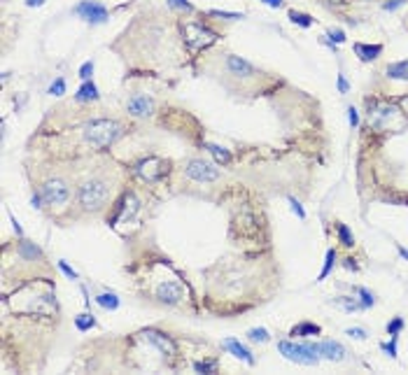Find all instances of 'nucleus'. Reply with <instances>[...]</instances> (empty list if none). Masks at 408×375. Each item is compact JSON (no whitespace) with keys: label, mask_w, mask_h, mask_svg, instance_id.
<instances>
[{"label":"nucleus","mask_w":408,"mask_h":375,"mask_svg":"<svg viewBox=\"0 0 408 375\" xmlns=\"http://www.w3.org/2000/svg\"><path fill=\"white\" fill-rule=\"evenodd\" d=\"M122 135V126L112 119H94L84 126V138L94 149H105Z\"/></svg>","instance_id":"obj_1"},{"label":"nucleus","mask_w":408,"mask_h":375,"mask_svg":"<svg viewBox=\"0 0 408 375\" xmlns=\"http://www.w3.org/2000/svg\"><path fill=\"white\" fill-rule=\"evenodd\" d=\"M108 196H110V189L98 180H89L80 187V203L82 208L89 210V212L101 210L105 205V201H108Z\"/></svg>","instance_id":"obj_2"},{"label":"nucleus","mask_w":408,"mask_h":375,"mask_svg":"<svg viewBox=\"0 0 408 375\" xmlns=\"http://www.w3.org/2000/svg\"><path fill=\"white\" fill-rule=\"evenodd\" d=\"M278 349L289 359V361L303 363V366H315V363L320 361V356H317V345H313V342L294 345V342H289V340H280Z\"/></svg>","instance_id":"obj_3"},{"label":"nucleus","mask_w":408,"mask_h":375,"mask_svg":"<svg viewBox=\"0 0 408 375\" xmlns=\"http://www.w3.org/2000/svg\"><path fill=\"white\" fill-rule=\"evenodd\" d=\"M40 196H42V201L47 203V205H56V208H61V205H66L70 198V189L66 182L61 180H49L42 184L40 189Z\"/></svg>","instance_id":"obj_4"},{"label":"nucleus","mask_w":408,"mask_h":375,"mask_svg":"<svg viewBox=\"0 0 408 375\" xmlns=\"http://www.w3.org/2000/svg\"><path fill=\"white\" fill-rule=\"evenodd\" d=\"M182 31H184V40L189 42L194 49L208 47V45H212V42L217 40V35L212 33V31H208V28H203V26H198V24H187Z\"/></svg>","instance_id":"obj_5"},{"label":"nucleus","mask_w":408,"mask_h":375,"mask_svg":"<svg viewBox=\"0 0 408 375\" xmlns=\"http://www.w3.org/2000/svg\"><path fill=\"white\" fill-rule=\"evenodd\" d=\"M187 175L196 182H215L219 177V170L212 166V163H208V161L194 159V161H189V166H187Z\"/></svg>","instance_id":"obj_6"},{"label":"nucleus","mask_w":408,"mask_h":375,"mask_svg":"<svg viewBox=\"0 0 408 375\" xmlns=\"http://www.w3.org/2000/svg\"><path fill=\"white\" fill-rule=\"evenodd\" d=\"M136 173L140 175V177H145L147 182H157L168 173V163H163L161 159H154V156H152V159H145L138 163Z\"/></svg>","instance_id":"obj_7"},{"label":"nucleus","mask_w":408,"mask_h":375,"mask_svg":"<svg viewBox=\"0 0 408 375\" xmlns=\"http://www.w3.org/2000/svg\"><path fill=\"white\" fill-rule=\"evenodd\" d=\"M73 12L80 14V17H84V19L91 21V24H103V21L108 19V10H105L101 3H94V0H84V3H80Z\"/></svg>","instance_id":"obj_8"},{"label":"nucleus","mask_w":408,"mask_h":375,"mask_svg":"<svg viewBox=\"0 0 408 375\" xmlns=\"http://www.w3.org/2000/svg\"><path fill=\"white\" fill-rule=\"evenodd\" d=\"M394 117H399V110L396 107H387V105H375L371 112H368V124L373 128H389V121L394 119Z\"/></svg>","instance_id":"obj_9"},{"label":"nucleus","mask_w":408,"mask_h":375,"mask_svg":"<svg viewBox=\"0 0 408 375\" xmlns=\"http://www.w3.org/2000/svg\"><path fill=\"white\" fill-rule=\"evenodd\" d=\"M157 296H159V301L161 303H168V305H175V303H180V298H182V287L177 284V282H163V284H159L157 289Z\"/></svg>","instance_id":"obj_10"},{"label":"nucleus","mask_w":408,"mask_h":375,"mask_svg":"<svg viewBox=\"0 0 408 375\" xmlns=\"http://www.w3.org/2000/svg\"><path fill=\"white\" fill-rule=\"evenodd\" d=\"M145 340H150V342H154L159 349H161L163 354H175L177 352V347H175V342L170 340L168 335H163V333H159V331H154V328H147L145 331Z\"/></svg>","instance_id":"obj_11"},{"label":"nucleus","mask_w":408,"mask_h":375,"mask_svg":"<svg viewBox=\"0 0 408 375\" xmlns=\"http://www.w3.org/2000/svg\"><path fill=\"white\" fill-rule=\"evenodd\" d=\"M317 354H324L331 361H343L345 359V347L336 340H324L317 345Z\"/></svg>","instance_id":"obj_12"},{"label":"nucleus","mask_w":408,"mask_h":375,"mask_svg":"<svg viewBox=\"0 0 408 375\" xmlns=\"http://www.w3.org/2000/svg\"><path fill=\"white\" fill-rule=\"evenodd\" d=\"M129 112L133 114V117H150L152 114V101L147 98V96H131L129 98Z\"/></svg>","instance_id":"obj_13"},{"label":"nucleus","mask_w":408,"mask_h":375,"mask_svg":"<svg viewBox=\"0 0 408 375\" xmlns=\"http://www.w3.org/2000/svg\"><path fill=\"white\" fill-rule=\"evenodd\" d=\"M226 68H229L233 75H238V77H250V75H254V66L247 63L245 59H240V56H229V59H226Z\"/></svg>","instance_id":"obj_14"},{"label":"nucleus","mask_w":408,"mask_h":375,"mask_svg":"<svg viewBox=\"0 0 408 375\" xmlns=\"http://www.w3.org/2000/svg\"><path fill=\"white\" fill-rule=\"evenodd\" d=\"M354 52H357V56H359L361 61H373L380 56L382 47L380 45H361V42H357V45H354Z\"/></svg>","instance_id":"obj_15"},{"label":"nucleus","mask_w":408,"mask_h":375,"mask_svg":"<svg viewBox=\"0 0 408 375\" xmlns=\"http://www.w3.org/2000/svg\"><path fill=\"white\" fill-rule=\"evenodd\" d=\"M226 349H229V352H233V354L238 356V359H243L245 363H250V366H252V363H254V356H252L250 352H247V349H245L238 340H233V338H229V340H226Z\"/></svg>","instance_id":"obj_16"},{"label":"nucleus","mask_w":408,"mask_h":375,"mask_svg":"<svg viewBox=\"0 0 408 375\" xmlns=\"http://www.w3.org/2000/svg\"><path fill=\"white\" fill-rule=\"evenodd\" d=\"M77 101L80 103H87V101H98V89H96V84L94 82H84L82 84V89L77 91V96H75Z\"/></svg>","instance_id":"obj_17"},{"label":"nucleus","mask_w":408,"mask_h":375,"mask_svg":"<svg viewBox=\"0 0 408 375\" xmlns=\"http://www.w3.org/2000/svg\"><path fill=\"white\" fill-rule=\"evenodd\" d=\"M387 75L392 77V80H408V61L387 66Z\"/></svg>","instance_id":"obj_18"},{"label":"nucleus","mask_w":408,"mask_h":375,"mask_svg":"<svg viewBox=\"0 0 408 375\" xmlns=\"http://www.w3.org/2000/svg\"><path fill=\"white\" fill-rule=\"evenodd\" d=\"M208 149H210V154L217 159V163H222V166H229V163H231V154H229V149L219 147V145H208Z\"/></svg>","instance_id":"obj_19"},{"label":"nucleus","mask_w":408,"mask_h":375,"mask_svg":"<svg viewBox=\"0 0 408 375\" xmlns=\"http://www.w3.org/2000/svg\"><path fill=\"white\" fill-rule=\"evenodd\" d=\"M317 333H320V326H317V324H310V321H303V324L292 328L294 338H296V335H317Z\"/></svg>","instance_id":"obj_20"},{"label":"nucleus","mask_w":408,"mask_h":375,"mask_svg":"<svg viewBox=\"0 0 408 375\" xmlns=\"http://www.w3.org/2000/svg\"><path fill=\"white\" fill-rule=\"evenodd\" d=\"M96 303H98L101 308H105V310H117L119 308V298H117L115 294H101L98 298H96Z\"/></svg>","instance_id":"obj_21"},{"label":"nucleus","mask_w":408,"mask_h":375,"mask_svg":"<svg viewBox=\"0 0 408 375\" xmlns=\"http://www.w3.org/2000/svg\"><path fill=\"white\" fill-rule=\"evenodd\" d=\"M19 252H21L24 256H28V259H40V256H42L40 247H35L33 242H28V240H21Z\"/></svg>","instance_id":"obj_22"},{"label":"nucleus","mask_w":408,"mask_h":375,"mask_svg":"<svg viewBox=\"0 0 408 375\" xmlns=\"http://www.w3.org/2000/svg\"><path fill=\"white\" fill-rule=\"evenodd\" d=\"M75 326L80 328V331H89L91 326H96L94 315H89V312H84V315H77V317H75Z\"/></svg>","instance_id":"obj_23"},{"label":"nucleus","mask_w":408,"mask_h":375,"mask_svg":"<svg viewBox=\"0 0 408 375\" xmlns=\"http://www.w3.org/2000/svg\"><path fill=\"white\" fill-rule=\"evenodd\" d=\"M289 19L294 21V24H299V26H303V28H308V26H313V17L310 14H303V12H289Z\"/></svg>","instance_id":"obj_24"},{"label":"nucleus","mask_w":408,"mask_h":375,"mask_svg":"<svg viewBox=\"0 0 408 375\" xmlns=\"http://www.w3.org/2000/svg\"><path fill=\"white\" fill-rule=\"evenodd\" d=\"M333 261H336V252H333V249H329V252H326V259H324V268H322V273H320V280H324L326 275L331 273Z\"/></svg>","instance_id":"obj_25"},{"label":"nucleus","mask_w":408,"mask_h":375,"mask_svg":"<svg viewBox=\"0 0 408 375\" xmlns=\"http://www.w3.org/2000/svg\"><path fill=\"white\" fill-rule=\"evenodd\" d=\"M338 238H340V242H343L345 247H352L354 238H352V233L347 231V226H345V224H338Z\"/></svg>","instance_id":"obj_26"},{"label":"nucleus","mask_w":408,"mask_h":375,"mask_svg":"<svg viewBox=\"0 0 408 375\" xmlns=\"http://www.w3.org/2000/svg\"><path fill=\"white\" fill-rule=\"evenodd\" d=\"M194 368H196L198 373H215V370H217V363L215 361H196Z\"/></svg>","instance_id":"obj_27"},{"label":"nucleus","mask_w":408,"mask_h":375,"mask_svg":"<svg viewBox=\"0 0 408 375\" xmlns=\"http://www.w3.org/2000/svg\"><path fill=\"white\" fill-rule=\"evenodd\" d=\"M49 94H52V96H63V94H66V80H63V77H59V80L49 87Z\"/></svg>","instance_id":"obj_28"},{"label":"nucleus","mask_w":408,"mask_h":375,"mask_svg":"<svg viewBox=\"0 0 408 375\" xmlns=\"http://www.w3.org/2000/svg\"><path fill=\"white\" fill-rule=\"evenodd\" d=\"M250 340H261V342H266L268 340V331L266 328H250Z\"/></svg>","instance_id":"obj_29"},{"label":"nucleus","mask_w":408,"mask_h":375,"mask_svg":"<svg viewBox=\"0 0 408 375\" xmlns=\"http://www.w3.org/2000/svg\"><path fill=\"white\" fill-rule=\"evenodd\" d=\"M91 73H94V61H87V63H84V66L80 68V77H82L84 82H89Z\"/></svg>","instance_id":"obj_30"},{"label":"nucleus","mask_w":408,"mask_h":375,"mask_svg":"<svg viewBox=\"0 0 408 375\" xmlns=\"http://www.w3.org/2000/svg\"><path fill=\"white\" fill-rule=\"evenodd\" d=\"M401 326H403V319H401V317H396L392 324H387V333L389 335H396L399 331H401Z\"/></svg>","instance_id":"obj_31"},{"label":"nucleus","mask_w":408,"mask_h":375,"mask_svg":"<svg viewBox=\"0 0 408 375\" xmlns=\"http://www.w3.org/2000/svg\"><path fill=\"white\" fill-rule=\"evenodd\" d=\"M212 17H222V19H243V14H236V12H222V10H212Z\"/></svg>","instance_id":"obj_32"},{"label":"nucleus","mask_w":408,"mask_h":375,"mask_svg":"<svg viewBox=\"0 0 408 375\" xmlns=\"http://www.w3.org/2000/svg\"><path fill=\"white\" fill-rule=\"evenodd\" d=\"M289 205H292V210L296 214H299V219H306V210L301 208V203L296 201V198H289Z\"/></svg>","instance_id":"obj_33"},{"label":"nucleus","mask_w":408,"mask_h":375,"mask_svg":"<svg viewBox=\"0 0 408 375\" xmlns=\"http://www.w3.org/2000/svg\"><path fill=\"white\" fill-rule=\"evenodd\" d=\"M329 38H331L333 42H345V33H343L340 28H331V31H329Z\"/></svg>","instance_id":"obj_34"},{"label":"nucleus","mask_w":408,"mask_h":375,"mask_svg":"<svg viewBox=\"0 0 408 375\" xmlns=\"http://www.w3.org/2000/svg\"><path fill=\"white\" fill-rule=\"evenodd\" d=\"M345 333L350 335V338H357V340H364V338H366V331H364V328H347Z\"/></svg>","instance_id":"obj_35"},{"label":"nucleus","mask_w":408,"mask_h":375,"mask_svg":"<svg viewBox=\"0 0 408 375\" xmlns=\"http://www.w3.org/2000/svg\"><path fill=\"white\" fill-rule=\"evenodd\" d=\"M359 294H361V298H364L361 305H364V308H371V305H373V294H368L366 289H359Z\"/></svg>","instance_id":"obj_36"},{"label":"nucleus","mask_w":408,"mask_h":375,"mask_svg":"<svg viewBox=\"0 0 408 375\" xmlns=\"http://www.w3.org/2000/svg\"><path fill=\"white\" fill-rule=\"evenodd\" d=\"M59 268H61V270H63L66 275H68L70 280H77V273H75V270H73V268H70L66 261H59Z\"/></svg>","instance_id":"obj_37"},{"label":"nucleus","mask_w":408,"mask_h":375,"mask_svg":"<svg viewBox=\"0 0 408 375\" xmlns=\"http://www.w3.org/2000/svg\"><path fill=\"white\" fill-rule=\"evenodd\" d=\"M168 5L177 7V10H191V3H187V0H168Z\"/></svg>","instance_id":"obj_38"},{"label":"nucleus","mask_w":408,"mask_h":375,"mask_svg":"<svg viewBox=\"0 0 408 375\" xmlns=\"http://www.w3.org/2000/svg\"><path fill=\"white\" fill-rule=\"evenodd\" d=\"M385 349H387L389 356H396V335H392V340H389V345H385Z\"/></svg>","instance_id":"obj_39"},{"label":"nucleus","mask_w":408,"mask_h":375,"mask_svg":"<svg viewBox=\"0 0 408 375\" xmlns=\"http://www.w3.org/2000/svg\"><path fill=\"white\" fill-rule=\"evenodd\" d=\"M347 119H350V124H352V126H357V124H359V117H357V110H354V107H350V110H347Z\"/></svg>","instance_id":"obj_40"},{"label":"nucleus","mask_w":408,"mask_h":375,"mask_svg":"<svg viewBox=\"0 0 408 375\" xmlns=\"http://www.w3.org/2000/svg\"><path fill=\"white\" fill-rule=\"evenodd\" d=\"M403 3H406V0H387L382 7H385V10H396V7L403 5Z\"/></svg>","instance_id":"obj_41"},{"label":"nucleus","mask_w":408,"mask_h":375,"mask_svg":"<svg viewBox=\"0 0 408 375\" xmlns=\"http://www.w3.org/2000/svg\"><path fill=\"white\" fill-rule=\"evenodd\" d=\"M338 89L343 91V94L347 91V82H345V77H338Z\"/></svg>","instance_id":"obj_42"},{"label":"nucleus","mask_w":408,"mask_h":375,"mask_svg":"<svg viewBox=\"0 0 408 375\" xmlns=\"http://www.w3.org/2000/svg\"><path fill=\"white\" fill-rule=\"evenodd\" d=\"M42 3H45V0H26V5H28V7H40Z\"/></svg>","instance_id":"obj_43"},{"label":"nucleus","mask_w":408,"mask_h":375,"mask_svg":"<svg viewBox=\"0 0 408 375\" xmlns=\"http://www.w3.org/2000/svg\"><path fill=\"white\" fill-rule=\"evenodd\" d=\"M266 5H271V7H280L282 5V0H264Z\"/></svg>","instance_id":"obj_44"},{"label":"nucleus","mask_w":408,"mask_h":375,"mask_svg":"<svg viewBox=\"0 0 408 375\" xmlns=\"http://www.w3.org/2000/svg\"><path fill=\"white\" fill-rule=\"evenodd\" d=\"M40 201H42V196H38V194H35V196H33V201H31V203H33L35 208H42V205H40Z\"/></svg>","instance_id":"obj_45"},{"label":"nucleus","mask_w":408,"mask_h":375,"mask_svg":"<svg viewBox=\"0 0 408 375\" xmlns=\"http://www.w3.org/2000/svg\"><path fill=\"white\" fill-rule=\"evenodd\" d=\"M399 254L403 256V259H408V249H403V247H399Z\"/></svg>","instance_id":"obj_46"},{"label":"nucleus","mask_w":408,"mask_h":375,"mask_svg":"<svg viewBox=\"0 0 408 375\" xmlns=\"http://www.w3.org/2000/svg\"><path fill=\"white\" fill-rule=\"evenodd\" d=\"M331 3H345V0H331Z\"/></svg>","instance_id":"obj_47"}]
</instances>
